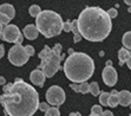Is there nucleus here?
Listing matches in <instances>:
<instances>
[{
    "label": "nucleus",
    "mask_w": 131,
    "mask_h": 116,
    "mask_svg": "<svg viewBox=\"0 0 131 116\" xmlns=\"http://www.w3.org/2000/svg\"><path fill=\"white\" fill-rule=\"evenodd\" d=\"M0 104L8 116H33L39 109V95L31 84L15 78L13 83L3 86Z\"/></svg>",
    "instance_id": "f257e3e1"
},
{
    "label": "nucleus",
    "mask_w": 131,
    "mask_h": 116,
    "mask_svg": "<svg viewBox=\"0 0 131 116\" xmlns=\"http://www.w3.org/2000/svg\"><path fill=\"white\" fill-rule=\"evenodd\" d=\"M77 20L82 37L90 42H103L112 30L107 12L97 6L84 8Z\"/></svg>",
    "instance_id": "f03ea898"
},
{
    "label": "nucleus",
    "mask_w": 131,
    "mask_h": 116,
    "mask_svg": "<svg viewBox=\"0 0 131 116\" xmlns=\"http://www.w3.org/2000/svg\"><path fill=\"white\" fill-rule=\"evenodd\" d=\"M65 76L73 83H84L95 72L93 59L84 52H73L65 59Z\"/></svg>",
    "instance_id": "7ed1b4c3"
},
{
    "label": "nucleus",
    "mask_w": 131,
    "mask_h": 116,
    "mask_svg": "<svg viewBox=\"0 0 131 116\" xmlns=\"http://www.w3.org/2000/svg\"><path fill=\"white\" fill-rule=\"evenodd\" d=\"M63 25L64 23L60 14L51 9L41 11L36 20V26L39 33H41L46 38H53L59 36L63 30Z\"/></svg>",
    "instance_id": "20e7f679"
},
{
    "label": "nucleus",
    "mask_w": 131,
    "mask_h": 116,
    "mask_svg": "<svg viewBox=\"0 0 131 116\" xmlns=\"http://www.w3.org/2000/svg\"><path fill=\"white\" fill-rule=\"evenodd\" d=\"M38 56L41 61L38 69L43 71L46 77H53L57 73V71L60 69V62L63 58L61 44H56L52 49L49 45H45Z\"/></svg>",
    "instance_id": "39448f33"
},
{
    "label": "nucleus",
    "mask_w": 131,
    "mask_h": 116,
    "mask_svg": "<svg viewBox=\"0 0 131 116\" xmlns=\"http://www.w3.org/2000/svg\"><path fill=\"white\" fill-rule=\"evenodd\" d=\"M28 58L30 56L25 50V46H23L21 44H15L8 51V61L15 66H23L26 64Z\"/></svg>",
    "instance_id": "423d86ee"
},
{
    "label": "nucleus",
    "mask_w": 131,
    "mask_h": 116,
    "mask_svg": "<svg viewBox=\"0 0 131 116\" xmlns=\"http://www.w3.org/2000/svg\"><path fill=\"white\" fill-rule=\"evenodd\" d=\"M65 91L60 86L58 85H52L49 88V90L46 91V100L47 103L51 105H61L65 102Z\"/></svg>",
    "instance_id": "0eeeda50"
},
{
    "label": "nucleus",
    "mask_w": 131,
    "mask_h": 116,
    "mask_svg": "<svg viewBox=\"0 0 131 116\" xmlns=\"http://www.w3.org/2000/svg\"><path fill=\"white\" fill-rule=\"evenodd\" d=\"M21 34V31L19 30L18 26L12 24H8L6 26H4L3 30V34H1V38L3 40L7 42V43H15L17 44V40Z\"/></svg>",
    "instance_id": "6e6552de"
},
{
    "label": "nucleus",
    "mask_w": 131,
    "mask_h": 116,
    "mask_svg": "<svg viewBox=\"0 0 131 116\" xmlns=\"http://www.w3.org/2000/svg\"><path fill=\"white\" fill-rule=\"evenodd\" d=\"M104 83L109 86H113L117 83V71L113 66H105L102 73Z\"/></svg>",
    "instance_id": "1a4fd4ad"
},
{
    "label": "nucleus",
    "mask_w": 131,
    "mask_h": 116,
    "mask_svg": "<svg viewBox=\"0 0 131 116\" xmlns=\"http://www.w3.org/2000/svg\"><path fill=\"white\" fill-rule=\"evenodd\" d=\"M45 73L43 71L40 70V69H37V70H33L31 72L30 75V80L31 82L33 83L34 85H38V86H43L44 83H45Z\"/></svg>",
    "instance_id": "9d476101"
},
{
    "label": "nucleus",
    "mask_w": 131,
    "mask_h": 116,
    "mask_svg": "<svg viewBox=\"0 0 131 116\" xmlns=\"http://www.w3.org/2000/svg\"><path fill=\"white\" fill-rule=\"evenodd\" d=\"M23 34H24V37H26L27 39L33 40V39H37V37H38V34H39V31H38V28H37L36 25L28 24L24 27V30H23Z\"/></svg>",
    "instance_id": "9b49d317"
},
{
    "label": "nucleus",
    "mask_w": 131,
    "mask_h": 116,
    "mask_svg": "<svg viewBox=\"0 0 131 116\" xmlns=\"http://www.w3.org/2000/svg\"><path fill=\"white\" fill-rule=\"evenodd\" d=\"M0 13L5 14L12 20L15 15V9L11 4H3V5H0Z\"/></svg>",
    "instance_id": "f8f14e48"
},
{
    "label": "nucleus",
    "mask_w": 131,
    "mask_h": 116,
    "mask_svg": "<svg viewBox=\"0 0 131 116\" xmlns=\"http://www.w3.org/2000/svg\"><path fill=\"white\" fill-rule=\"evenodd\" d=\"M119 104L123 107H129L131 104V92L128 90H122L119 92Z\"/></svg>",
    "instance_id": "ddd939ff"
},
{
    "label": "nucleus",
    "mask_w": 131,
    "mask_h": 116,
    "mask_svg": "<svg viewBox=\"0 0 131 116\" xmlns=\"http://www.w3.org/2000/svg\"><path fill=\"white\" fill-rule=\"evenodd\" d=\"M71 89L76 92H82V94H88L90 92V84L86 82L80 83L79 85L78 84H71Z\"/></svg>",
    "instance_id": "4468645a"
},
{
    "label": "nucleus",
    "mask_w": 131,
    "mask_h": 116,
    "mask_svg": "<svg viewBox=\"0 0 131 116\" xmlns=\"http://www.w3.org/2000/svg\"><path fill=\"white\" fill-rule=\"evenodd\" d=\"M119 104V92L117 90H112L110 92V97H109V107H117Z\"/></svg>",
    "instance_id": "2eb2a0df"
},
{
    "label": "nucleus",
    "mask_w": 131,
    "mask_h": 116,
    "mask_svg": "<svg viewBox=\"0 0 131 116\" xmlns=\"http://www.w3.org/2000/svg\"><path fill=\"white\" fill-rule=\"evenodd\" d=\"M130 57V51L128 49H119L118 51V59H119V65H124L128 61V58Z\"/></svg>",
    "instance_id": "dca6fc26"
},
{
    "label": "nucleus",
    "mask_w": 131,
    "mask_h": 116,
    "mask_svg": "<svg viewBox=\"0 0 131 116\" xmlns=\"http://www.w3.org/2000/svg\"><path fill=\"white\" fill-rule=\"evenodd\" d=\"M72 32L74 34V38H73V42L74 43H78L82 40V34H80L79 27H78V20H72Z\"/></svg>",
    "instance_id": "f3484780"
},
{
    "label": "nucleus",
    "mask_w": 131,
    "mask_h": 116,
    "mask_svg": "<svg viewBox=\"0 0 131 116\" xmlns=\"http://www.w3.org/2000/svg\"><path fill=\"white\" fill-rule=\"evenodd\" d=\"M122 43L124 45L125 49L131 50V31H128L125 32L124 36H123V39H122Z\"/></svg>",
    "instance_id": "a211bd4d"
},
{
    "label": "nucleus",
    "mask_w": 131,
    "mask_h": 116,
    "mask_svg": "<svg viewBox=\"0 0 131 116\" xmlns=\"http://www.w3.org/2000/svg\"><path fill=\"white\" fill-rule=\"evenodd\" d=\"M109 97H110L109 92H105V91L101 92V95H99V103L102 105H104V107L109 105Z\"/></svg>",
    "instance_id": "6ab92c4d"
},
{
    "label": "nucleus",
    "mask_w": 131,
    "mask_h": 116,
    "mask_svg": "<svg viewBox=\"0 0 131 116\" xmlns=\"http://www.w3.org/2000/svg\"><path fill=\"white\" fill-rule=\"evenodd\" d=\"M40 12H41V9H40V7L38 6V5H32V6H30V8H28L30 15L31 17H34V18H37V17L40 14Z\"/></svg>",
    "instance_id": "aec40b11"
},
{
    "label": "nucleus",
    "mask_w": 131,
    "mask_h": 116,
    "mask_svg": "<svg viewBox=\"0 0 131 116\" xmlns=\"http://www.w3.org/2000/svg\"><path fill=\"white\" fill-rule=\"evenodd\" d=\"M99 91H101V88H99L97 82L90 83V92H91L93 96H98V95H99Z\"/></svg>",
    "instance_id": "412c9836"
},
{
    "label": "nucleus",
    "mask_w": 131,
    "mask_h": 116,
    "mask_svg": "<svg viewBox=\"0 0 131 116\" xmlns=\"http://www.w3.org/2000/svg\"><path fill=\"white\" fill-rule=\"evenodd\" d=\"M45 116H60V113H59V109H58V108L51 107L45 113Z\"/></svg>",
    "instance_id": "4be33fe9"
},
{
    "label": "nucleus",
    "mask_w": 131,
    "mask_h": 116,
    "mask_svg": "<svg viewBox=\"0 0 131 116\" xmlns=\"http://www.w3.org/2000/svg\"><path fill=\"white\" fill-rule=\"evenodd\" d=\"M91 114H96V115H99V116H101L102 114H103V108H102L99 104H96V105H93V107H92Z\"/></svg>",
    "instance_id": "5701e85b"
},
{
    "label": "nucleus",
    "mask_w": 131,
    "mask_h": 116,
    "mask_svg": "<svg viewBox=\"0 0 131 116\" xmlns=\"http://www.w3.org/2000/svg\"><path fill=\"white\" fill-rule=\"evenodd\" d=\"M9 22H11V19H9L8 17H6V15L3 14V13H0V24L4 25V26H6V25H8Z\"/></svg>",
    "instance_id": "b1692460"
},
{
    "label": "nucleus",
    "mask_w": 131,
    "mask_h": 116,
    "mask_svg": "<svg viewBox=\"0 0 131 116\" xmlns=\"http://www.w3.org/2000/svg\"><path fill=\"white\" fill-rule=\"evenodd\" d=\"M63 31H65V32H71V31H72V22H71V20H67V22L64 23V25H63Z\"/></svg>",
    "instance_id": "393cba45"
},
{
    "label": "nucleus",
    "mask_w": 131,
    "mask_h": 116,
    "mask_svg": "<svg viewBox=\"0 0 131 116\" xmlns=\"http://www.w3.org/2000/svg\"><path fill=\"white\" fill-rule=\"evenodd\" d=\"M107 14H109V17L111 19H113V18H116L117 15H118V12H117L116 8H110L109 11H107Z\"/></svg>",
    "instance_id": "a878e982"
},
{
    "label": "nucleus",
    "mask_w": 131,
    "mask_h": 116,
    "mask_svg": "<svg viewBox=\"0 0 131 116\" xmlns=\"http://www.w3.org/2000/svg\"><path fill=\"white\" fill-rule=\"evenodd\" d=\"M25 50H26V52H27V55L30 56V57L34 55V47L32 45H26L25 46Z\"/></svg>",
    "instance_id": "bb28decb"
},
{
    "label": "nucleus",
    "mask_w": 131,
    "mask_h": 116,
    "mask_svg": "<svg viewBox=\"0 0 131 116\" xmlns=\"http://www.w3.org/2000/svg\"><path fill=\"white\" fill-rule=\"evenodd\" d=\"M50 108L51 107H49V103H40L39 104V109L41 110V111H45V113L50 109Z\"/></svg>",
    "instance_id": "cd10ccee"
},
{
    "label": "nucleus",
    "mask_w": 131,
    "mask_h": 116,
    "mask_svg": "<svg viewBox=\"0 0 131 116\" xmlns=\"http://www.w3.org/2000/svg\"><path fill=\"white\" fill-rule=\"evenodd\" d=\"M101 116H113L112 111H110V110H105V111H103V114H102Z\"/></svg>",
    "instance_id": "c85d7f7f"
},
{
    "label": "nucleus",
    "mask_w": 131,
    "mask_h": 116,
    "mask_svg": "<svg viewBox=\"0 0 131 116\" xmlns=\"http://www.w3.org/2000/svg\"><path fill=\"white\" fill-rule=\"evenodd\" d=\"M4 55H5V49H4V45L0 44V58H3Z\"/></svg>",
    "instance_id": "c756f323"
},
{
    "label": "nucleus",
    "mask_w": 131,
    "mask_h": 116,
    "mask_svg": "<svg viewBox=\"0 0 131 116\" xmlns=\"http://www.w3.org/2000/svg\"><path fill=\"white\" fill-rule=\"evenodd\" d=\"M23 40H24V34H20V37L18 38V40H17V44H21L23 43Z\"/></svg>",
    "instance_id": "7c9ffc66"
},
{
    "label": "nucleus",
    "mask_w": 131,
    "mask_h": 116,
    "mask_svg": "<svg viewBox=\"0 0 131 116\" xmlns=\"http://www.w3.org/2000/svg\"><path fill=\"white\" fill-rule=\"evenodd\" d=\"M5 83H6V81H5V77L0 76V85H5Z\"/></svg>",
    "instance_id": "2f4dec72"
},
{
    "label": "nucleus",
    "mask_w": 131,
    "mask_h": 116,
    "mask_svg": "<svg viewBox=\"0 0 131 116\" xmlns=\"http://www.w3.org/2000/svg\"><path fill=\"white\" fill-rule=\"evenodd\" d=\"M126 64H128V67L131 70V52H130V57H129L128 61H126Z\"/></svg>",
    "instance_id": "473e14b6"
},
{
    "label": "nucleus",
    "mask_w": 131,
    "mask_h": 116,
    "mask_svg": "<svg viewBox=\"0 0 131 116\" xmlns=\"http://www.w3.org/2000/svg\"><path fill=\"white\" fill-rule=\"evenodd\" d=\"M69 116H82V114L80 113H71Z\"/></svg>",
    "instance_id": "72a5a7b5"
},
{
    "label": "nucleus",
    "mask_w": 131,
    "mask_h": 116,
    "mask_svg": "<svg viewBox=\"0 0 131 116\" xmlns=\"http://www.w3.org/2000/svg\"><path fill=\"white\" fill-rule=\"evenodd\" d=\"M3 30H4V25L0 24V37H1V34H3Z\"/></svg>",
    "instance_id": "f704fd0d"
},
{
    "label": "nucleus",
    "mask_w": 131,
    "mask_h": 116,
    "mask_svg": "<svg viewBox=\"0 0 131 116\" xmlns=\"http://www.w3.org/2000/svg\"><path fill=\"white\" fill-rule=\"evenodd\" d=\"M124 3L126 5H129V6H131V0H124Z\"/></svg>",
    "instance_id": "c9c22d12"
},
{
    "label": "nucleus",
    "mask_w": 131,
    "mask_h": 116,
    "mask_svg": "<svg viewBox=\"0 0 131 116\" xmlns=\"http://www.w3.org/2000/svg\"><path fill=\"white\" fill-rule=\"evenodd\" d=\"M106 66H112V62H111V61H107L106 62Z\"/></svg>",
    "instance_id": "e433bc0d"
},
{
    "label": "nucleus",
    "mask_w": 131,
    "mask_h": 116,
    "mask_svg": "<svg viewBox=\"0 0 131 116\" xmlns=\"http://www.w3.org/2000/svg\"><path fill=\"white\" fill-rule=\"evenodd\" d=\"M73 52H74V51H73V49H70V50H69V55H72Z\"/></svg>",
    "instance_id": "4c0bfd02"
},
{
    "label": "nucleus",
    "mask_w": 131,
    "mask_h": 116,
    "mask_svg": "<svg viewBox=\"0 0 131 116\" xmlns=\"http://www.w3.org/2000/svg\"><path fill=\"white\" fill-rule=\"evenodd\" d=\"M90 116H99V115H96V114H91Z\"/></svg>",
    "instance_id": "58836bf2"
}]
</instances>
